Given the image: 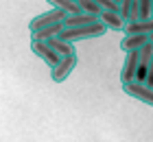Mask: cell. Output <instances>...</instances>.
<instances>
[{"label":"cell","instance_id":"6da1fadb","mask_svg":"<svg viewBox=\"0 0 153 142\" xmlns=\"http://www.w3.org/2000/svg\"><path fill=\"white\" fill-rule=\"evenodd\" d=\"M105 31H107L105 24L99 20L96 24H88V26H79V28H64V31L59 33V37L74 44V42H79V39H94V37H101Z\"/></svg>","mask_w":153,"mask_h":142},{"label":"cell","instance_id":"7a4b0ae2","mask_svg":"<svg viewBox=\"0 0 153 142\" xmlns=\"http://www.w3.org/2000/svg\"><path fill=\"white\" fill-rule=\"evenodd\" d=\"M66 20V11H61L57 9V7H51L48 11L44 13H39V16H35L29 22V31L31 33H35L39 31V28H44V26H51V24H57V22H64Z\"/></svg>","mask_w":153,"mask_h":142},{"label":"cell","instance_id":"3957f363","mask_svg":"<svg viewBox=\"0 0 153 142\" xmlns=\"http://www.w3.org/2000/svg\"><path fill=\"white\" fill-rule=\"evenodd\" d=\"M76 68V55H68V57H61V61L51 70V79L55 83H64L68 77L72 74V70Z\"/></svg>","mask_w":153,"mask_h":142},{"label":"cell","instance_id":"277c9868","mask_svg":"<svg viewBox=\"0 0 153 142\" xmlns=\"http://www.w3.org/2000/svg\"><path fill=\"white\" fill-rule=\"evenodd\" d=\"M123 90L127 92L131 98H136V101H140V103H144V105H149V107H153V90L147 88L144 83L131 81V83H125Z\"/></svg>","mask_w":153,"mask_h":142},{"label":"cell","instance_id":"5b68a950","mask_svg":"<svg viewBox=\"0 0 153 142\" xmlns=\"http://www.w3.org/2000/svg\"><path fill=\"white\" fill-rule=\"evenodd\" d=\"M31 51L35 53V55L39 57V59L44 61L48 68H51V70H53V68L61 61V57H59L57 53H55L53 48L46 44V42H31Z\"/></svg>","mask_w":153,"mask_h":142},{"label":"cell","instance_id":"8992f818","mask_svg":"<svg viewBox=\"0 0 153 142\" xmlns=\"http://www.w3.org/2000/svg\"><path fill=\"white\" fill-rule=\"evenodd\" d=\"M138 61H140V51H131V53H127V57H125V61H123V68H120V81H123V85L136 81Z\"/></svg>","mask_w":153,"mask_h":142},{"label":"cell","instance_id":"52a82bcc","mask_svg":"<svg viewBox=\"0 0 153 142\" xmlns=\"http://www.w3.org/2000/svg\"><path fill=\"white\" fill-rule=\"evenodd\" d=\"M125 35H149L153 33V18L151 20H136V22H127L125 24Z\"/></svg>","mask_w":153,"mask_h":142},{"label":"cell","instance_id":"ba28073f","mask_svg":"<svg viewBox=\"0 0 153 142\" xmlns=\"http://www.w3.org/2000/svg\"><path fill=\"white\" fill-rule=\"evenodd\" d=\"M99 18L88 16V13H74V16H66L64 20V28H79V26H88V24H96Z\"/></svg>","mask_w":153,"mask_h":142},{"label":"cell","instance_id":"9c48e42d","mask_svg":"<svg viewBox=\"0 0 153 142\" xmlns=\"http://www.w3.org/2000/svg\"><path fill=\"white\" fill-rule=\"evenodd\" d=\"M61 31H64V22H57V24L44 26V28H39V31L31 33V37H33V42H48L53 37H59Z\"/></svg>","mask_w":153,"mask_h":142},{"label":"cell","instance_id":"30bf717a","mask_svg":"<svg viewBox=\"0 0 153 142\" xmlns=\"http://www.w3.org/2000/svg\"><path fill=\"white\" fill-rule=\"evenodd\" d=\"M120 18L125 22H136V20L140 18L138 0H120Z\"/></svg>","mask_w":153,"mask_h":142},{"label":"cell","instance_id":"8fae6325","mask_svg":"<svg viewBox=\"0 0 153 142\" xmlns=\"http://www.w3.org/2000/svg\"><path fill=\"white\" fill-rule=\"evenodd\" d=\"M149 44V37L147 35H125V39L120 42V48L125 53H131V51H140L142 46Z\"/></svg>","mask_w":153,"mask_h":142},{"label":"cell","instance_id":"7c38bea8","mask_svg":"<svg viewBox=\"0 0 153 142\" xmlns=\"http://www.w3.org/2000/svg\"><path fill=\"white\" fill-rule=\"evenodd\" d=\"M99 20L105 24V28H112V31H123L125 24H127V22L120 18V13H112V11H101Z\"/></svg>","mask_w":153,"mask_h":142},{"label":"cell","instance_id":"4fadbf2b","mask_svg":"<svg viewBox=\"0 0 153 142\" xmlns=\"http://www.w3.org/2000/svg\"><path fill=\"white\" fill-rule=\"evenodd\" d=\"M46 44L51 46V48H53V51L57 53L59 57L76 55V51H74V44H72V42H66V39H61V37H53V39H48Z\"/></svg>","mask_w":153,"mask_h":142},{"label":"cell","instance_id":"5bb4252c","mask_svg":"<svg viewBox=\"0 0 153 142\" xmlns=\"http://www.w3.org/2000/svg\"><path fill=\"white\" fill-rule=\"evenodd\" d=\"M53 7H57V9L66 11V16H74V13H81L79 4L74 2V0H48Z\"/></svg>","mask_w":153,"mask_h":142},{"label":"cell","instance_id":"9a60e30c","mask_svg":"<svg viewBox=\"0 0 153 142\" xmlns=\"http://www.w3.org/2000/svg\"><path fill=\"white\" fill-rule=\"evenodd\" d=\"M76 4H79V9L83 13H88V16H94V18L101 16V9L92 2V0H76Z\"/></svg>","mask_w":153,"mask_h":142},{"label":"cell","instance_id":"2e32d148","mask_svg":"<svg viewBox=\"0 0 153 142\" xmlns=\"http://www.w3.org/2000/svg\"><path fill=\"white\" fill-rule=\"evenodd\" d=\"M101 11H112V13H120V4L116 0H92Z\"/></svg>","mask_w":153,"mask_h":142},{"label":"cell","instance_id":"e0dca14e","mask_svg":"<svg viewBox=\"0 0 153 142\" xmlns=\"http://www.w3.org/2000/svg\"><path fill=\"white\" fill-rule=\"evenodd\" d=\"M144 85L153 90V57H151V66H149V72H147V79H144Z\"/></svg>","mask_w":153,"mask_h":142},{"label":"cell","instance_id":"ac0fdd59","mask_svg":"<svg viewBox=\"0 0 153 142\" xmlns=\"http://www.w3.org/2000/svg\"><path fill=\"white\" fill-rule=\"evenodd\" d=\"M149 42H151V44H153V33H151V35H149Z\"/></svg>","mask_w":153,"mask_h":142},{"label":"cell","instance_id":"d6986e66","mask_svg":"<svg viewBox=\"0 0 153 142\" xmlns=\"http://www.w3.org/2000/svg\"><path fill=\"white\" fill-rule=\"evenodd\" d=\"M151 11H153V0H151Z\"/></svg>","mask_w":153,"mask_h":142},{"label":"cell","instance_id":"ffe728a7","mask_svg":"<svg viewBox=\"0 0 153 142\" xmlns=\"http://www.w3.org/2000/svg\"><path fill=\"white\" fill-rule=\"evenodd\" d=\"M116 2H118V4H120V0H116Z\"/></svg>","mask_w":153,"mask_h":142},{"label":"cell","instance_id":"44dd1931","mask_svg":"<svg viewBox=\"0 0 153 142\" xmlns=\"http://www.w3.org/2000/svg\"><path fill=\"white\" fill-rule=\"evenodd\" d=\"M74 2H76V0H74Z\"/></svg>","mask_w":153,"mask_h":142}]
</instances>
